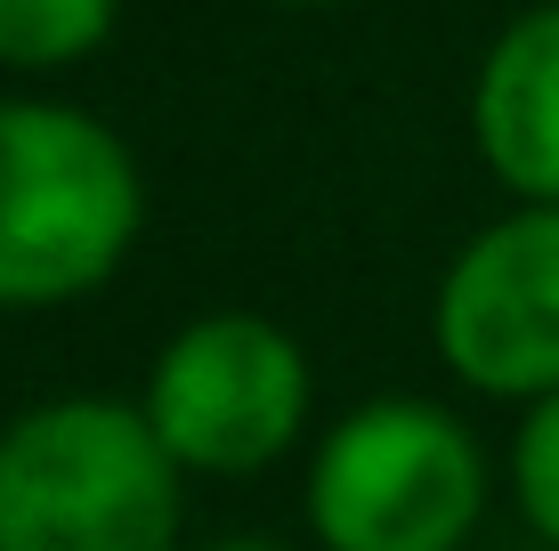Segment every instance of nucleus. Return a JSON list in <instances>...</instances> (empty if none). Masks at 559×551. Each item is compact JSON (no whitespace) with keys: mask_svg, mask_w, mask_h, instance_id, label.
Instances as JSON below:
<instances>
[{"mask_svg":"<svg viewBox=\"0 0 559 551\" xmlns=\"http://www.w3.org/2000/svg\"><path fill=\"white\" fill-rule=\"evenodd\" d=\"M146 227L122 130L66 98H0V316H49L106 292Z\"/></svg>","mask_w":559,"mask_h":551,"instance_id":"obj_1","label":"nucleus"},{"mask_svg":"<svg viewBox=\"0 0 559 551\" xmlns=\"http://www.w3.org/2000/svg\"><path fill=\"white\" fill-rule=\"evenodd\" d=\"M187 470L139 397H49L0 422V551H179Z\"/></svg>","mask_w":559,"mask_h":551,"instance_id":"obj_2","label":"nucleus"},{"mask_svg":"<svg viewBox=\"0 0 559 551\" xmlns=\"http://www.w3.org/2000/svg\"><path fill=\"white\" fill-rule=\"evenodd\" d=\"M317 551H462L487 519V446L438 397H365L308 454Z\"/></svg>","mask_w":559,"mask_h":551,"instance_id":"obj_3","label":"nucleus"},{"mask_svg":"<svg viewBox=\"0 0 559 551\" xmlns=\"http://www.w3.org/2000/svg\"><path fill=\"white\" fill-rule=\"evenodd\" d=\"M308 349L260 309H211L154 349L139 414L195 479H252L308 430Z\"/></svg>","mask_w":559,"mask_h":551,"instance_id":"obj_4","label":"nucleus"},{"mask_svg":"<svg viewBox=\"0 0 559 551\" xmlns=\"http://www.w3.org/2000/svg\"><path fill=\"white\" fill-rule=\"evenodd\" d=\"M430 340L478 397H559V203H511L438 276Z\"/></svg>","mask_w":559,"mask_h":551,"instance_id":"obj_5","label":"nucleus"},{"mask_svg":"<svg viewBox=\"0 0 559 551\" xmlns=\"http://www.w3.org/2000/svg\"><path fill=\"white\" fill-rule=\"evenodd\" d=\"M471 146L511 203H559V0L487 41L471 82Z\"/></svg>","mask_w":559,"mask_h":551,"instance_id":"obj_6","label":"nucleus"},{"mask_svg":"<svg viewBox=\"0 0 559 551\" xmlns=\"http://www.w3.org/2000/svg\"><path fill=\"white\" fill-rule=\"evenodd\" d=\"M122 0H0V73H66L98 57Z\"/></svg>","mask_w":559,"mask_h":551,"instance_id":"obj_7","label":"nucleus"},{"mask_svg":"<svg viewBox=\"0 0 559 551\" xmlns=\"http://www.w3.org/2000/svg\"><path fill=\"white\" fill-rule=\"evenodd\" d=\"M511 503L559 551V397H535L511 430Z\"/></svg>","mask_w":559,"mask_h":551,"instance_id":"obj_8","label":"nucleus"},{"mask_svg":"<svg viewBox=\"0 0 559 551\" xmlns=\"http://www.w3.org/2000/svg\"><path fill=\"white\" fill-rule=\"evenodd\" d=\"M203 551H293V543H267V536H227V543H203Z\"/></svg>","mask_w":559,"mask_h":551,"instance_id":"obj_9","label":"nucleus"},{"mask_svg":"<svg viewBox=\"0 0 559 551\" xmlns=\"http://www.w3.org/2000/svg\"><path fill=\"white\" fill-rule=\"evenodd\" d=\"M267 9H341V0H267Z\"/></svg>","mask_w":559,"mask_h":551,"instance_id":"obj_10","label":"nucleus"}]
</instances>
